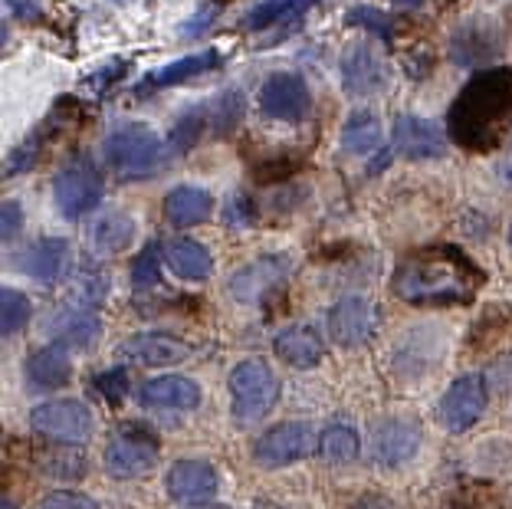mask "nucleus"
<instances>
[{
  "label": "nucleus",
  "mask_w": 512,
  "mask_h": 509,
  "mask_svg": "<svg viewBox=\"0 0 512 509\" xmlns=\"http://www.w3.org/2000/svg\"><path fill=\"white\" fill-rule=\"evenodd\" d=\"M394 4H401V7H421L424 0H394Z\"/></svg>",
  "instance_id": "a18cd8bd"
},
{
  "label": "nucleus",
  "mask_w": 512,
  "mask_h": 509,
  "mask_svg": "<svg viewBox=\"0 0 512 509\" xmlns=\"http://www.w3.org/2000/svg\"><path fill=\"white\" fill-rule=\"evenodd\" d=\"M204 509H227V506H204Z\"/></svg>",
  "instance_id": "de8ad7c7"
},
{
  "label": "nucleus",
  "mask_w": 512,
  "mask_h": 509,
  "mask_svg": "<svg viewBox=\"0 0 512 509\" xmlns=\"http://www.w3.org/2000/svg\"><path fill=\"white\" fill-rule=\"evenodd\" d=\"M316 447H319V437L309 424L286 421V424L270 427V431L253 444V457L260 467L276 470V467H289V464H296V460L309 457Z\"/></svg>",
  "instance_id": "0eeeda50"
},
{
  "label": "nucleus",
  "mask_w": 512,
  "mask_h": 509,
  "mask_svg": "<svg viewBox=\"0 0 512 509\" xmlns=\"http://www.w3.org/2000/svg\"><path fill=\"white\" fill-rule=\"evenodd\" d=\"M53 201L56 211L66 221H79L83 214L96 211L102 201V178L89 158H73L53 181Z\"/></svg>",
  "instance_id": "39448f33"
},
{
  "label": "nucleus",
  "mask_w": 512,
  "mask_h": 509,
  "mask_svg": "<svg viewBox=\"0 0 512 509\" xmlns=\"http://www.w3.org/2000/svg\"><path fill=\"white\" fill-rule=\"evenodd\" d=\"M316 0H260L247 17H243V27L247 30H270L279 20L299 17L302 10H309Z\"/></svg>",
  "instance_id": "c756f323"
},
{
  "label": "nucleus",
  "mask_w": 512,
  "mask_h": 509,
  "mask_svg": "<svg viewBox=\"0 0 512 509\" xmlns=\"http://www.w3.org/2000/svg\"><path fill=\"white\" fill-rule=\"evenodd\" d=\"M30 427L46 441L56 444H83L92 437V411L83 401L63 398V401H46L30 411Z\"/></svg>",
  "instance_id": "423d86ee"
},
{
  "label": "nucleus",
  "mask_w": 512,
  "mask_h": 509,
  "mask_svg": "<svg viewBox=\"0 0 512 509\" xmlns=\"http://www.w3.org/2000/svg\"><path fill=\"white\" fill-rule=\"evenodd\" d=\"M194 349L178 335H168V332H138L132 339H125L119 345V355L128 358L135 365H148V368H158V365H178L184 362Z\"/></svg>",
  "instance_id": "2eb2a0df"
},
{
  "label": "nucleus",
  "mask_w": 512,
  "mask_h": 509,
  "mask_svg": "<svg viewBox=\"0 0 512 509\" xmlns=\"http://www.w3.org/2000/svg\"><path fill=\"white\" fill-rule=\"evenodd\" d=\"M135 234L138 230H135L132 214L122 211V207H109V211L92 217L86 244L92 250V257H115V253H122L132 244Z\"/></svg>",
  "instance_id": "412c9836"
},
{
  "label": "nucleus",
  "mask_w": 512,
  "mask_h": 509,
  "mask_svg": "<svg viewBox=\"0 0 512 509\" xmlns=\"http://www.w3.org/2000/svg\"><path fill=\"white\" fill-rule=\"evenodd\" d=\"M207 106V122H211L214 132H230L234 125L240 122V112H243V96L237 89H227L214 96L211 102H204Z\"/></svg>",
  "instance_id": "72a5a7b5"
},
{
  "label": "nucleus",
  "mask_w": 512,
  "mask_h": 509,
  "mask_svg": "<svg viewBox=\"0 0 512 509\" xmlns=\"http://www.w3.org/2000/svg\"><path fill=\"white\" fill-rule=\"evenodd\" d=\"M217 470L204 460H178L171 464L168 477H165V490L174 503H184V506H204L211 503L217 496Z\"/></svg>",
  "instance_id": "ddd939ff"
},
{
  "label": "nucleus",
  "mask_w": 512,
  "mask_h": 509,
  "mask_svg": "<svg viewBox=\"0 0 512 509\" xmlns=\"http://www.w3.org/2000/svg\"><path fill=\"white\" fill-rule=\"evenodd\" d=\"M378 326V312L371 306V299L365 296H345L339 299L329 312H325V329L329 339L342 349H358L365 345Z\"/></svg>",
  "instance_id": "9d476101"
},
{
  "label": "nucleus",
  "mask_w": 512,
  "mask_h": 509,
  "mask_svg": "<svg viewBox=\"0 0 512 509\" xmlns=\"http://www.w3.org/2000/svg\"><path fill=\"white\" fill-rule=\"evenodd\" d=\"M168 158V142L145 122H122L102 138V161L119 181H142L158 175Z\"/></svg>",
  "instance_id": "7ed1b4c3"
},
{
  "label": "nucleus",
  "mask_w": 512,
  "mask_h": 509,
  "mask_svg": "<svg viewBox=\"0 0 512 509\" xmlns=\"http://www.w3.org/2000/svg\"><path fill=\"white\" fill-rule=\"evenodd\" d=\"M342 86L348 96H371L384 86V63L381 53L368 40L348 43L342 53Z\"/></svg>",
  "instance_id": "4468645a"
},
{
  "label": "nucleus",
  "mask_w": 512,
  "mask_h": 509,
  "mask_svg": "<svg viewBox=\"0 0 512 509\" xmlns=\"http://www.w3.org/2000/svg\"><path fill=\"white\" fill-rule=\"evenodd\" d=\"M40 470L46 477H60V480H79L86 473V457L73 450L69 444H60L53 450H46L40 457Z\"/></svg>",
  "instance_id": "2f4dec72"
},
{
  "label": "nucleus",
  "mask_w": 512,
  "mask_h": 509,
  "mask_svg": "<svg viewBox=\"0 0 512 509\" xmlns=\"http://www.w3.org/2000/svg\"><path fill=\"white\" fill-rule=\"evenodd\" d=\"M204 129H211V122H207V106H197L191 112H184L181 119L174 122V129L168 132V152L184 155L197 138H201Z\"/></svg>",
  "instance_id": "7c9ffc66"
},
{
  "label": "nucleus",
  "mask_w": 512,
  "mask_h": 509,
  "mask_svg": "<svg viewBox=\"0 0 512 509\" xmlns=\"http://www.w3.org/2000/svg\"><path fill=\"white\" fill-rule=\"evenodd\" d=\"M106 470L115 480H132L145 477L158 464V441L138 427H122L106 447Z\"/></svg>",
  "instance_id": "6e6552de"
},
{
  "label": "nucleus",
  "mask_w": 512,
  "mask_h": 509,
  "mask_svg": "<svg viewBox=\"0 0 512 509\" xmlns=\"http://www.w3.org/2000/svg\"><path fill=\"white\" fill-rule=\"evenodd\" d=\"M319 450L332 464H348V460L358 457V434L345 424H332V427H325V434L319 437Z\"/></svg>",
  "instance_id": "473e14b6"
},
{
  "label": "nucleus",
  "mask_w": 512,
  "mask_h": 509,
  "mask_svg": "<svg viewBox=\"0 0 512 509\" xmlns=\"http://www.w3.org/2000/svg\"><path fill=\"white\" fill-rule=\"evenodd\" d=\"M483 411H486V381L480 375H463L444 391L437 418L450 434H463L483 418Z\"/></svg>",
  "instance_id": "9b49d317"
},
{
  "label": "nucleus",
  "mask_w": 512,
  "mask_h": 509,
  "mask_svg": "<svg viewBox=\"0 0 512 509\" xmlns=\"http://www.w3.org/2000/svg\"><path fill=\"white\" fill-rule=\"evenodd\" d=\"M486 273L460 247H424L398 263L391 276L394 296L407 306H467Z\"/></svg>",
  "instance_id": "f257e3e1"
},
{
  "label": "nucleus",
  "mask_w": 512,
  "mask_h": 509,
  "mask_svg": "<svg viewBox=\"0 0 512 509\" xmlns=\"http://www.w3.org/2000/svg\"><path fill=\"white\" fill-rule=\"evenodd\" d=\"M46 335L56 339V345L63 349H92L102 335V322L92 309L86 306H66V309H56L50 319H46Z\"/></svg>",
  "instance_id": "a211bd4d"
},
{
  "label": "nucleus",
  "mask_w": 512,
  "mask_h": 509,
  "mask_svg": "<svg viewBox=\"0 0 512 509\" xmlns=\"http://www.w3.org/2000/svg\"><path fill=\"white\" fill-rule=\"evenodd\" d=\"M345 20L352 23V27H368L371 33H378L384 43L391 40V20H388V14H381V10H375V7H355V10H348Z\"/></svg>",
  "instance_id": "e433bc0d"
},
{
  "label": "nucleus",
  "mask_w": 512,
  "mask_h": 509,
  "mask_svg": "<svg viewBox=\"0 0 512 509\" xmlns=\"http://www.w3.org/2000/svg\"><path fill=\"white\" fill-rule=\"evenodd\" d=\"M342 148L348 155H375L381 148V122L375 112L368 109H355L342 125Z\"/></svg>",
  "instance_id": "cd10ccee"
},
{
  "label": "nucleus",
  "mask_w": 512,
  "mask_h": 509,
  "mask_svg": "<svg viewBox=\"0 0 512 509\" xmlns=\"http://www.w3.org/2000/svg\"><path fill=\"white\" fill-rule=\"evenodd\" d=\"M23 227V211L17 201H4V211H0V234H4V240L10 244Z\"/></svg>",
  "instance_id": "a19ab883"
},
{
  "label": "nucleus",
  "mask_w": 512,
  "mask_h": 509,
  "mask_svg": "<svg viewBox=\"0 0 512 509\" xmlns=\"http://www.w3.org/2000/svg\"><path fill=\"white\" fill-rule=\"evenodd\" d=\"M289 257L286 253H276V257H260L247 266H240V270L230 276V293L240 303H260L263 293H270L273 286H279L286 280L289 273Z\"/></svg>",
  "instance_id": "dca6fc26"
},
{
  "label": "nucleus",
  "mask_w": 512,
  "mask_h": 509,
  "mask_svg": "<svg viewBox=\"0 0 512 509\" xmlns=\"http://www.w3.org/2000/svg\"><path fill=\"white\" fill-rule=\"evenodd\" d=\"M499 53V33L490 20H463L450 37V56L460 66H480Z\"/></svg>",
  "instance_id": "aec40b11"
},
{
  "label": "nucleus",
  "mask_w": 512,
  "mask_h": 509,
  "mask_svg": "<svg viewBox=\"0 0 512 509\" xmlns=\"http://www.w3.org/2000/svg\"><path fill=\"white\" fill-rule=\"evenodd\" d=\"M73 378V365H69V355L63 345H46V349H37L27 358V381L37 388H63Z\"/></svg>",
  "instance_id": "bb28decb"
},
{
  "label": "nucleus",
  "mask_w": 512,
  "mask_h": 509,
  "mask_svg": "<svg viewBox=\"0 0 512 509\" xmlns=\"http://www.w3.org/2000/svg\"><path fill=\"white\" fill-rule=\"evenodd\" d=\"M220 63H224V56H220L217 50H197L178 63H168V66L155 69V73H148L145 83L138 86V96H142V92H151V89L181 86L194 76H204V73H211V69H220Z\"/></svg>",
  "instance_id": "b1692460"
},
{
  "label": "nucleus",
  "mask_w": 512,
  "mask_h": 509,
  "mask_svg": "<svg viewBox=\"0 0 512 509\" xmlns=\"http://www.w3.org/2000/svg\"><path fill=\"white\" fill-rule=\"evenodd\" d=\"M499 175H503L506 184H512V152H509V158L503 161V165H499Z\"/></svg>",
  "instance_id": "c03bdc74"
},
{
  "label": "nucleus",
  "mask_w": 512,
  "mask_h": 509,
  "mask_svg": "<svg viewBox=\"0 0 512 509\" xmlns=\"http://www.w3.org/2000/svg\"><path fill=\"white\" fill-rule=\"evenodd\" d=\"M214 214V198L204 188L194 184H181V188L168 191L165 198V217L174 227H197L204 221H211Z\"/></svg>",
  "instance_id": "a878e982"
},
{
  "label": "nucleus",
  "mask_w": 512,
  "mask_h": 509,
  "mask_svg": "<svg viewBox=\"0 0 512 509\" xmlns=\"http://www.w3.org/2000/svg\"><path fill=\"white\" fill-rule=\"evenodd\" d=\"M158 247L155 244H148L142 250V257L135 260L132 266V286H135V293H155V289L161 286V273H158Z\"/></svg>",
  "instance_id": "c9c22d12"
},
{
  "label": "nucleus",
  "mask_w": 512,
  "mask_h": 509,
  "mask_svg": "<svg viewBox=\"0 0 512 509\" xmlns=\"http://www.w3.org/2000/svg\"><path fill=\"white\" fill-rule=\"evenodd\" d=\"M509 244H512V227H509Z\"/></svg>",
  "instance_id": "09e8293b"
},
{
  "label": "nucleus",
  "mask_w": 512,
  "mask_h": 509,
  "mask_svg": "<svg viewBox=\"0 0 512 509\" xmlns=\"http://www.w3.org/2000/svg\"><path fill=\"white\" fill-rule=\"evenodd\" d=\"M40 509H99V503L86 493H73V490H56L43 500Z\"/></svg>",
  "instance_id": "58836bf2"
},
{
  "label": "nucleus",
  "mask_w": 512,
  "mask_h": 509,
  "mask_svg": "<svg viewBox=\"0 0 512 509\" xmlns=\"http://www.w3.org/2000/svg\"><path fill=\"white\" fill-rule=\"evenodd\" d=\"M260 109L266 119L276 122H302L312 109V92L299 73H273L260 86Z\"/></svg>",
  "instance_id": "1a4fd4ad"
},
{
  "label": "nucleus",
  "mask_w": 512,
  "mask_h": 509,
  "mask_svg": "<svg viewBox=\"0 0 512 509\" xmlns=\"http://www.w3.org/2000/svg\"><path fill=\"white\" fill-rule=\"evenodd\" d=\"M165 263L174 276H181L184 283H201L214 273L211 250L197 244L191 237H174L165 244Z\"/></svg>",
  "instance_id": "5701e85b"
},
{
  "label": "nucleus",
  "mask_w": 512,
  "mask_h": 509,
  "mask_svg": "<svg viewBox=\"0 0 512 509\" xmlns=\"http://www.w3.org/2000/svg\"><path fill=\"white\" fill-rule=\"evenodd\" d=\"M0 309H4V316H0V332L4 335L20 332L30 322V312H33L30 299L23 296L20 289H10V286L0 289Z\"/></svg>",
  "instance_id": "f704fd0d"
},
{
  "label": "nucleus",
  "mask_w": 512,
  "mask_h": 509,
  "mask_svg": "<svg viewBox=\"0 0 512 509\" xmlns=\"http://www.w3.org/2000/svg\"><path fill=\"white\" fill-rule=\"evenodd\" d=\"M273 352L279 362L293 368H316L325 355V345L312 326H289L273 339Z\"/></svg>",
  "instance_id": "4be33fe9"
},
{
  "label": "nucleus",
  "mask_w": 512,
  "mask_h": 509,
  "mask_svg": "<svg viewBox=\"0 0 512 509\" xmlns=\"http://www.w3.org/2000/svg\"><path fill=\"white\" fill-rule=\"evenodd\" d=\"M96 388L102 391V398H106L109 404H122L125 391H128V372L125 368H109V372L96 375Z\"/></svg>",
  "instance_id": "4c0bfd02"
},
{
  "label": "nucleus",
  "mask_w": 512,
  "mask_h": 509,
  "mask_svg": "<svg viewBox=\"0 0 512 509\" xmlns=\"http://www.w3.org/2000/svg\"><path fill=\"white\" fill-rule=\"evenodd\" d=\"M352 509H394V503L388 500V496H381V493H365Z\"/></svg>",
  "instance_id": "37998d69"
},
{
  "label": "nucleus",
  "mask_w": 512,
  "mask_h": 509,
  "mask_svg": "<svg viewBox=\"0 0 512 509\" xmlns=\"http://www.w3.org/2000/svg\"><path fill=\"white\" fill-rule=\"evenodd\" d=\"M63 263H66V240H60V237H40L37 244H30L17 257L20 270L46 286H53L60 280Z\"/></svg>",
  "instance_id": "393cba45"
},
{
  "label": "nucleus",
  "mask_w": 512,
  "mask_h": 509,
  "mask_svg": "<svg viewBox=\"0 0 512 509\" xmlns=\"http://www.w3.org/2000/svg\"><path fill=\"white\" fill-rule=\"evenodd\" d=\"M450 135L467 152H493L512 125V73L483 69L450 106Z\"/></svg>",
  "instance_id": "f03ea898"
},
{
  "label": "nucleus",
  "mask_w": 512,
  "mask_h": 509,
  "mask_svg": "<svg viewBox=\"0 0 512 509\" xmlns=\"http://www.w3.org/2000/svg\"><path fill=\"white\" fill-rule=\"evenodd\" d=\"M394 148H398V155L411 161L444 158L447 138L434 122L421 119V115H398V122H394Z\"/></svg>",
  "instance_id": "f3484780"
},
{
  "label": "nucleus",
  "mask_w": 512,
  "mask_h": 509,
  "mask_svg": "<svg viewBox=\"0 0 512 509\" xmlns=\"http://www.w3.org/2000/svg\"><path fill=\"white\" fill-rule=\"evenodd\" d=\"M417 447H421V424L411 418H384L371 431V460L388 470L407 464Z\"/></svg>",
  "instance_id": "f8f14e48"
},
{
  "label": "nucleus",
  "mask_w": 512,
  "mask_h": 509,
  "mask_svg": "<svg viewBox=\"0 0 512 509\" xmlns=\"http://www.w3.org/2000/svg\"><path fill=\"white\" fill-rule=\"evenodd\" d=\"M69 293H73L76 303L86 306V309H96L99 303H106V296H109V273H106V266L99 263V257H92V260L86 257L83 263L76 266Z\"/></svg>",
  "instance_id": "c85d7f7f"
},
{
  "label": "nucleus",
  "mask_w": 512,
  "mask_h": 509,
  "mask_svg": "<svg viewBox=\"0 0 512 509\" xmlns=\"http://www.w3.org/2000/svg\"><path fill=\"white\" fill-rule=\"evenodd\" d=\"M4 10L17 20H37L40 17V4L37 0H4Z\"/></svg>",
  "instance_id": "79ce46f5"
},
{
  "label": "nucleus",
  "mask_w": 512,
  "mask_h": 509,
  "mask_svg": "<svg viewBox=\"0 0 512 509\" xmlns=\"http://www.w3.org/2000/svg\"><path fill=\"white\" fill-rule=\"evenodd\" d=\"M444 509H503V503L496 500L493 493H483V490H467V493H457Z\"/></svg>",
  "instance_id": "ea45409f"
},
{
  "label": "nucleus",
  "mask_w": 512,
  "mask_h": 509,
  "mask_svg": "<svg viewBox=\"0 0 512 509\" xmlns=\"http://www.w3.org/2000/svg\"><path fill=\"white\" fill-rule=\"evenodd\" d=\"M279 401V378L260 358H243L230 372V411L237 427L263 421Z\"/></svg>",
  "instance_id": "20e7f679"
},
{
  "label": "nucleus",
  "mask_w": 512,
  "mask_h": 509,
  "mask_svg": "<svg viewBox=\"0 0 512 509\" xmlns=\"http://www.w3.org/2000/svg\"><path fill=\"white\" fill-rule=\"evenodd\" d=\"M0 509H14V506H10V500H4V506H0Z\"/></svg>",
  "instance_id": "49530a36"
},
{
  "label": "nucleus",
  "mask_w": 512,
  "mask_h": 509,
  "mask_svg": "<svg viewBox=\"0 0 512 509\" xmlns=\"http://www.w3.org/2000/svg\"><path fill=\"white\" fill-rule=\"evenodd\" d=\"M201 398V385L184 375H161L138 388V404L151 411H191Z\"/></svg>",
  "instance_id": "6ab92c4d"
}]
</instances>
